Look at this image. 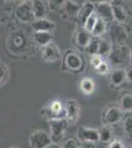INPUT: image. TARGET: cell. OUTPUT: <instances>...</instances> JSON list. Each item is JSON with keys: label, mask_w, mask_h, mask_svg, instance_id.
<instances>
[{"label": "cell", "mask_w": 132, "mask_h": 148, "mask_svg": "<svg viewBox=\"0 0 132 148\" xmlns=\"http://www.w3.org/2000/svg\"><path fill=\"white\" fill-rule=\"evenodd\" d=\"M109 33L110 39L114 44H122L128 38V33L126 32L123 25L114 20L111 23H109Z\"/></svg>", "instance_id": "5b68a950"}, {"label": "cell", "mask_w": 132, "mask_h": 148, "mask_svg": "<svg viewBox=\"0 0 132 148\" xmlns=\"http://www.w3.org/2000/svg\"><path fill=\"white\" fill-rule=\"evenodd\" d=\"M63 7L65 8V11L68 15L70 16H75L77 15L79 9H80L81 5H78V4H75L73 2H71L70 0H66L65 3H64Z\"/></svg>", "instance_id": "484cf974"}, {"label": "cell", "mask_w": 132, "mask_h": 148, "mask_svg": "<svg viewBox=\"0 0 132 148\" xmlns=\"http://www.w3.org/2000/svg\"><path fill=\"white\" fill-rule=\"evenodd\" d=\"M126 80V72L122 68H116L110 73V81L114 86H120Z\"/></svg>", "instance_id": "ac0fdd59"}, {"label": "cell", "mask_w": 132, "mask_h": 148, "mask_svg": "<svg viewBox=\"0 0 132 148\" xmlns=\"http://www.w3.org/2000/svg\"><path fill=\"white\" fill-rule=\"evenodd\" d=\"M11 148H17V147H11Z\"/></svg>", "instance_id": "60d3db41"}, {"label": "cell", "mask_w": 132, "mask_h": 148, "mask_svg": "<svg viewBox=\"0 0 132 148\" xmlns=\"http://www.w3.org/2000/svg\"><path fill=\"white\" fill-rule=\"evenodd\" d=\"M109 148H124V145L120 140L114 139V140H112L111 143H110Z\"/></svg>", "instance_id": "836d02e7"}, {"label": "cell", "mask_w": 132, "mask_h": 148, "mask_svg": "<svg viewBox=\"0 0 132 148\" xmlns=\"http://www.w3.org/2000/svg\"><path fill=\"white\" fill-rule=\"evenodd\" d=\"M122 111L117 106H111L104 113L103 116V123L105 125H111L118 123L122 119Z\"/></svg>", "instance_id": "30bf717a"}, {"label": "cell", "mask_w": 132, "mask_h": 148, "mask_svg": "<svg viewBox=\"0 0 132 148\" xmlns=\"http://www.w3.org/2000/svg\"><path fill=\"white\" fill-rule=\"evenodd\" d=\"M95 69L97 70V72L100 74H107L109 72V65H107V62L102 61V62H101Z\"/></svg>", "instance_id": "1f68e13d"}, {"label": "cell", "mask_w": 132, "mask_h": 148, "mask_svg": "<svg viewBox=\"0 0 132 148\" xmlns=\"http://www.w3.org/2000/svg\"><path fill=\"white\" fill-rule=\"evenodd\" d=\"M97 18H98V16L96 15V13L94 12L93 14H91L90 16H89V18L86 20V22L85 24H84V28L86 29L87 31H89V32H91L92 31V29L94 27V25H95V23H96V21H97Z\"/></svg>", "instance_id": "f546056e"}, {"label": "cell", "mask_w": 132, "mask_h": 148, "mask_svg": "<svg viewBox=\"0 0 132 148\" xmlns=\"http://www.w3.org/2000/svg\"><path fill=\"white\" fill-rule=\"evenodd\" d=\"M60 51L54 42H50L49 44L42 47V57L47 62H55L59 59Z\"/></svg>", "instance_id": "8fae6325"}, {"label": "cell", "mask_w": 132, "mask_h": 148, "mask_svg": "<svg viewBox=\"0 0 132 148\" xmlns=\"http://www.w3.org/2000/svg\"><path fill=\"white\" fill-rule=\"evenodd\" d=\"M65 1L66 0H49V6L51 9H53V10H57V9L63 7Z\"/></svg>", "instance_id": "4dcf8cb0"}, {"label": "cell", "mask_w": 132, "mask_h": 148, "mask_svg": "<svg viewBox=\"0 0 132 148\" xmlns=\"http://www.w3.org/2000/svg\"><path fill=\"white\" fill-rule=\"evenodd\" d=\"M95 13L98 18L102 19L107 24H109L114 21L112 8L109 2H101L95 5Z\"/></svg>", "instance_id": "9c48e42d"}, {"label": "cell", "mask_w": 132, "mask_h": 148, "mask_svg": "<svg viewBox=\"0 0 132 148\" xmlns=\"http://www.w3.org/2000/svg\"><path fill=\"white\" fill-rule=\"evenodd\" d=\"M34 40L39 46L44 47L45 45L49 44L52 40V33L50 32H35L33 36Z\"/></svg>", "instance_id": "d6986e66"}, {"label": "cell", "mask_w": 132, "mask_h": 148, "mask_svg": "<svg viewBox=\"0 0 132 148\" xmlns=\"http://www.w3.org/2000/svg\"><path fill=\"white\" fill-rule=\"evenodd\" d=\"M32 8L35 19L44 18L45 14H47V5L44 0H33Z\"/></svg>", "instance_id": "e0dca14e"}, {"label": "cell", "mask_w": 132, "mask_h": 148, "mask_svg": "<svg viewBox=\"0 0 132 148\" xmlns=\"http://www.w3.org/2000/svg\"><path fill=\"white\" fill-rule=\"evenodd\" d=\"M93 1H95V2H97V3H101V2H109L110 1H114V0H93Z\"/></svg>", "instance_id": "f35d334b"}, {"label": "cell", "mask_w": 132, "mask_h": 148, "mask_svg": "<svg viewBox=\"0 0 132 148\" xmlns=\"http://www.w3.org/2000/svg\"><path fill=\"white\" fill-rule=\"evenodd\" d=\"M131 66H129L128 68H127V70H125L126 72V79L128 81H131Z\"/></svg>", "instance_id": "8d00e7d4"}, {"label": "cell", "mask_w": 132, "mask_h": 148, "mask_svg": "<svg viewBox=\"0 0 132 148\" xmlns=\"http://www.w3.org/2000/svg\"><path fill=\"white\" fill-rule=\"evenodd\" d=\"M102 56H98V54H93V56H91V58H90V62L92 64V66L94 68L97 67L99 64L102 62Z\"/></svg>", "instance_id": "d6a6232c"}, {"label": "cell", "mask_w": 132, "mask_h": 148, "mask_svg": "<svg viewBox=\"0 0 132 148\" xmlns=\"http://www.w3.org/2000/svg\"><path fill=\"white\" fill-rule=\"evenodd\" d=\"M45 148H62V146H60V145L56 142H50Z\"/></svg>", "instance_id": "d590c367"}, {"label": "cell", "mask_w": 132, "mask_h": 148, "mask_svg": "<svg viewBox=\"0 0 132 148\" xmlns=\"http://www.w3.org/2000/svg\"><path fill=\"white\" fill-rule=\"evenodd\" d=\"M123 127L124 130L129 136H131V132H132V119H131V112L130 113H127L125 119L123 121Z\"/></svg>", "instance_id": "f1b7e54d"}, {"label": "cell", "mask_w": 132, "mask_h": 148, "mask_svg": "<svg viewBox=\"0 0 132 148\" xmlns=\"http://www.w3.org/2000/svg\"><path fill=\"white\" fill-rule=\"evenodd\" d=\"M16 16L23 23L33 22L35 20V16L32 8V2H21V4L16 9Z\"/></svg>", "instance_id": "ba28073f"}, {"label": "cell", "mask_w": 132, "mask_h": 148, "mask_svg": "<svg viewBox=\"0 0 132 148\" xmlns=\"http://www.w3.org/2000/svg\"><path fill=\"white\" fill-rule=\"evenodd\" d=\"M110 49H111V46L109 42L105 40L100 39L99 42V47H98V51L97 54L100 56H109Z\"/></svg>", "instance_id": "cb8c5ba5"}, {"label": "cell", "mask_w": 132, "mask_h": 148, "mask_svg": "<svg viewBox=\"0 0 132 148\" xmlns=\"http://www.w3.org/2000/svg\"><path fill=\"white\" fill-rule=\"evenodd\" d=\"M67 121L65 119H58V120H50V139L51 142L58 143L63 137L64 131L67 127Z\"/></svg>", "instance_id": "277c9868"}, {"label": "cell", "mask_w": 132, "mask_h": 148, "mask_svg": "<svg viewBox=\"0 0 132 148\" xmlns=\"http://www.w3.org/2000/svg\"><path fill=\"white\" fill-rule=\"evenodd\" d=\"M84 67V61L77 52L68 51L65 52L63 57V69L79 72Z\"/></svg>", "instance_id": "3957f363"}, {"label": "cell", "mask_w": 132, "mask_h": 148, "mask_svg": "<svg viewBox=\"0 0 132 148\" xmlns=\"http://www.w3.org/2000/svg\"><path fill=\"white\" fill-rule=\"evenodd\" d=\"M129 56L130 51L126 46L122 44H114L109 53V59L114 65H120L125 62Z\"/></svg>", "instance_id": "6da1fadb"}, {"label": "cell", "mask_w": 132, "mask_h": 148, "mask_svg": "<svg viewBox=\"0 0 132 148\" xmlns=\"http://www.w3.org/2000/svg\"><path fill=\"white\" fill-rule=\"evenodd\" d=\"M70 1L75 4H78V5H82L83 3H85V0H70Z\"/></svg>", "instance_id": "74e56055"}, {"label": "cell", "mask_w": 132, "mask_h": 148, "mask_svg": "<svg viewBox=\"0 0 132 148\" xmlns=\"http://www.w3.org/2000/svg\"><path fill=\"white\" fill-rule=\"evenodd\" d=\"M112 139V132L109 125H105L99 130V140L103 143H109Z\"/></svg>", "instance_id": "603a6c76"}, {"label": "cell", "mask_w": 132, "mask_h": 148, "mask_svg": "<svg viewBox=\"0 0 132 148\" xmlns=\"http://www.w3.org/2000/svg\"><path fill=\"white\" fill-rule=\"evenodd\" d=\"M80 148H95V144L93 142H82Z\"/></svg>", "instance_id": "e575fe53"}, {"label": "cell", "mask_w": 132, "mask_h": 148, "mask_svg": "<svg viewBox=\"0 0 132 148\" xmlns=\"http://www.w3.org/2000/svg\"><path fill=\"white\" fill-rule=\"evenodd\" d=\"M80 89L85 94L87 95L91 94L95 90V82L93 81L92 78H89V77L83 78L80 82Z\"/></svg>", "instance_id": "7402d4cb"}, {"label": "cell", "mask_w": 132, "mask_h": 148, "mask_svg": "<svg viewBox=\"0 0 132 148\" xmlns=\"http://www.w3.org/2000/svg\"><path fill=\"white\" fill-rule=\"evenodd\" d=\"M78 138L82 142L95 143L99 140V130L82 126L78 130Z\"/></svg>", "instance_id": "7c38bea8"}, {"label": "cell", "mask_w": 132, "mask_h": 148, "mask_svg": "<svg viewBox=\"0 0 132 148\" xmlns=\"http://www.w3.org/2000/svg\"><path fill=\"white\" fill-rule=\"evenodd\" d=\"M51 142L49 134L44 130H36L29 138L31 148H45Z\"/></svg>", "instance_id": "8992f818"}, {"label": "cell", "mask_w": 132, "mask_h": 148, "mask_svg": "<svg viewBox=\"0 0 132 148\" xmlns=\"http://www.w3.org/2000/svg\"><path fill=\"white\" fill-rule=\"evenodd\" d=\"M32 28L35 32H50L54 30L55 25L53 22L44 18L35 19L32 22Z\"/></svg>", "instance_id": "4fadbf2b"}, {"label": "cell", "mask_w": 132, "mask_h": 148, "mask_svg": "<svg viewBox=\"0 0 132 148\" xmlns=\"http://www.w3.org/2000/svg\"><path fill=\"white\" fill-rule=\"evenodd\" d=\"M18 1H20V2H25V1H29V0H18Z\"/></svg>", "instance_id": "ab89813d"}, {"label": "cell", "mask_w": 132, "mask_h": 148, "mask_svg": "<svg viewBox=\"0 0 132 148\" xmlns=\"http://www.w3.org/2000/svg\"><path fill=\"white\" fill-rule=\"evenodd\" d=\"M95 12V4L93 2H85L81 5L80 9H79L77 13V19L79 23L84 25L86 22V20L89 18V16L91 14H93Z\"/></svg>", "instance_id": "2e32d148"}, {"label": "cell", "mask_w": 132, "mask_h": 148, "mask_svg": "<svg viewBox=\"0 0 132 148\" xmlns=\"http://www.w3.org/2000/svg\"><path fill=\"white\" fill-rule=\"evenodd\" d=\"M119 109L122 112H126V113H130L132 109V96L130 93H125L123 96L120 98V102H119Z\"/></svg>", "instance_id": "44dd1931"}, {"label": "cell", "mask_w": 132, "mask_h": 148, "mask_svg": "<svg viewBox=\"0 0 132 148\" xmlns=\"http://www.w3.org/2000/svg\"><path fill=\"white\" fill-rule=\"evenodd\" d=\"M112 8V14H114V20L116 22L124 24L128 19V14H127L126 9L124 6L121 5L120 2L114 1V3L110 4Z\"/></svg>", "instance_id": "5bb4252c"}, {"label": "cell", "mask_w": 132, "mask_h": 148, "mask_svg": "<svg viewBox=\"0 0 132 148\" xmlns=\"http://www.w3.org/2000/svg\"><path fill=\"white\" fill-rule=\"evenodd\" d=\"M82 145V141L78 137H68L64 141L62 148H80Z\"/></svg>", "instance_id": "4316f807"}, {"label": "cell", "mask_w": 132, "mask_h": 148, "mask_svg": "<svg viewBox=\"0 0 132 148\" xmlns=\"http://www.w3.org/2000/svg\"><path fill=\"white\" fill-rule=\"evenodd\" d=\"M65 109V120L69 123H76L80 118V107L77 101L75 100H68L64 104Z\"/></svg>", "instance_id": "52a82bcc"}, {"label": "cell", "mask_w": 132, "mask_h": 148, "mask_svg": "<svg viewBox=\"0 0 132 148\" xmlns=\"http://www.w3.org/2000/svg\"><path fill=\"white\" fill-rule=\"evenodd\" d=\"M107 31V23L105 21H103L102 19L97 18V21H96L95 25L91 31V34H92L93 37H101Z\"/></svg>", "instance_id": "ffe728a7"}, {"label": "cell", "mask_w": 132, "mask_h": 148, "mask_svg": "<svg viewBox=\"0 0 132 148\" xmlns=\"http://www.w3.org/2000/svg\"><path fill=\"white\" fill-rule=\"evenodd\" d=\"M99 42H100L99 37H93L92 36V38H91L88 46L86 47V49H85L86 51L91 54V56H93V54H97L98 47H99Z\"/></svg>", "instance_id": "d4e9b609"}, {"label": "cell", "mask_w": 132, "mask_h": 148, "mask_svg": "<svg viewBox=\"0 0 132 148\" xmlns=\"http://www.w3.org/2000/svg\"><path fill=\"white\" fill-rule=\"evenodd\" d=\"M91 38H92V34L91 32L86 30L85 28H79L76 31L75 34V42L80 49H86V47L88 46L89 42H90Z\"/></svg>", "instance_id": "9a60e30c"}, {"label": "cell", "mask_w": 132, "mask_h": 148, "mask_svg": "<svg viewBox=\"0 0 132 148\" xmlns=\"http://www.w3.org/2000/svg\"><path fill=\"white\" fill-rule=\"evenodd\" d=\"M42 114L47 120H58L65 119V109L64 104L59 100L52 101L47 107L42 110Z\"/></svg>", "instance_id": "7a4b0ae2"}, {"label": "cell", "mask_w": 132, "mask_h": 148, "mask_svg": "<svg viewBox=\"0 0 132 148\" xmlns=\"http://www.w3.org/2000/svg\"><path fill=\"white\" fill-rule=\"evenodd\" d=\"M9 79V69L3 63H0V86L4 85Z\"/></svg>", "instance_id": "83f0119b"}]
</instances>
